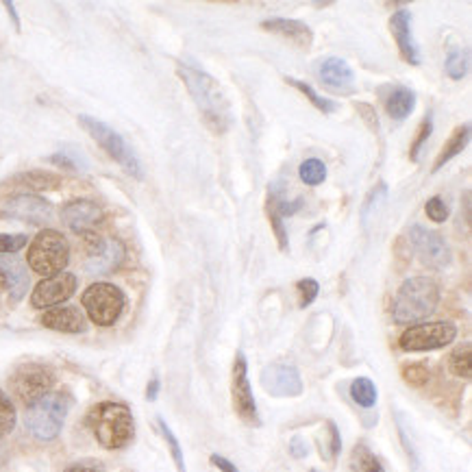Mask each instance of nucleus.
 <instances>
[{
	"label": "nucleus",
	"mask_w": 472,
	"mask_h": 472,
	"mask_svg": "<svg viewBox=\"0 0 472 472\" xmlns=\"http://www.w3.org/2000/svg\"><path fill=\"white\" fill-rule=\"evenodd\" d=\"M177 70L185 87H188L189 96H192L194 105L201 111L203 123L213 133H227L233 124L231 105H228L225 92L218 85V81L212 75H207V72L188 66V63H179Z\"/></svg>",
	"instance_id": "obj_1"
},
{
	"label": "nucleus",
	"mask_w": 472,
	"mask_h": 472,
	"mask_svg": "<svg viewBox=\"0 0 472 472\" xmlns=\"http://www.w3.org/2000/svg\"><path fill=\"white\" fill-rule=\"evenodd\" d=\"M442 292L431 276H412L401 285L392 300V320L396 324H420L436 314Z\"/></svg>",
	"instance_id": "obj_2"
},
{
	"label": "nucleus",
	"mask_w": 472,
	"mask_h": 472,
	"mask_svg": "<svg viewBox=\"0 0 472 472\" xmlns=\"http://www.w3.org/2000/svg\"><path fill=\"white\" fill-rule=\"evenodd\" d=\"M87 425L100 446L109 451L124 449L135 436L133 413L123 403H99L87 413Z\"/></svg>",
	"instance_id": "obj_3"
},
{
	"label": "nucleus",
	"mask_w": 472,
	"mask_h": 472,
	"mask_svg": "<svg viewBox=\"0 0 472 472\" xmlns=\"http://www.w3.org/2000/svg\"><path fill=\"white\" fill-rule=\"evenodd\" d=\"M72 398L66 392H51L40 398L37 403L27 407L24 413V425L37 437V440L51 442L60 436L70 412Z\"/></svg>",
	"instance_id": "obj_4"
},
{
	"label": "nucleus",
	"mask_w": 472,
	"mask_h": 472,
	"mask_svg": "<svg viewBox=\"0 0 472 472\" xmlns=\"http://www.w3.org/2000/svg\"><path fill=\"white\" fill-rule=\"evenodd\" d=\"M79 124L92 135V140H96V144H99L116 164H120V168H123L126 174H131L133 179H144L142 162H140L135 150L126 144V140L118 131H114L111 126H107L105 123H100V120L85 114L79 116Z\"/></svg>",
	"instance_id": "obj_5"
},
{
	"label": "nucleus",
	"mask_w": 472,
	"mask_h": 472,
	"mask_svg": "<svg viewBox=\"0 0 472 472\" xmlns=\"http://www.w3.org/2000/svg\"><path fill=\"white\" fill-rule=\"evenodd\" d=\"M70 261V244L55 228H44L28 248L27 264L42 276H55Z\"/></svg>",
	"instance_id": "obj_6"
},
{
	"label": "nucleus",
	"mask_w": 472,
	"mask_h": 472,
	"mask_svg": "<svg viewBox=\"0 0 472 472\" xmlns=\"http://www.w3.org/2000/svg\"><path fill=\"white\" fill-rule=\"evenodd\" d=\"M81 303L92 323L99 324V327H111L123 316L126 296L118 285L99 281V284H92L90 288L83 292Z\"/></svg>",
	"instance_id": "obj_7"
},
{
	"label": "nucleus",
	"mask_w": 472,
	"mask_h": 472,
	"mask_svg": "<svg viewBox=\"0 0 472 472\" xmlns=\"http://www.w3.org/2000/svg\"><path fill=\"white\" fill-rule=\"evenodd\" d=\"M52 386H55V372L44 364H22L9 377L13 396L20 398L27 407L51 394Z\"/></svg>",
	"instance_id": "obj_8"
},
{
	"label": "nucleus",
	"mask_w": 472,
	"mask_h": 472,
	"mask_svg": "<svg viewBox=\"0 0 472 472\" xmlns=\"http://www.w3.org/2000/svg\"><path fill=\"white\" fill-rule=\"evenodd\" d=\"M81 237L85 244V268L90 275H111L118 270L126 255L123 242L99 233H85Z\"/></svg>",
	"instance_id": "obj_9"
},
{
	"label": "nucleus",
	"mask_w": 472,
	"mask_h": 472,
	"mask_svg": "<svg viewBox=\"0 0 472 472\" xmlns=\"http://www.w3.org/2000/svg\"><path fill=\"white\" fill-rule=\"evenodd\" d=\"M457 327L452 323H425L412 324L403 331L398 338V347L407 353H425V350H437L455 342Z\"/></svg>",
	"instance_id": "obj_10"
},
{
	"label": "nucleus",
	"mask_w": 472,
	"mask_h": 472,
	"mask_svg": "<svg viewBox=\"0 0 472 472\" xmlns=\"http://www.w3.org/2000/svg\"><path fill=\"white\" fill-rule=\"evenodd\" d=\"M407 242L422 261V266L431 268V270H440L451 264V248L446 244L444 237L431 228L413 225L407 233Z\"/></svg>",
	"instance_id": "obj_11"
},
{
	"label": "nucleus",
	"mask_w": 472,
	"mask_h": 472,
	"mask_svg": "<svg viewBox=\"0 0 472 472\" xmlns=\"http://www.w3.org/2000/svg\"><path fill=\"white\" fill-rule=\"evenodd\" d=\"M231 394H233V407L240 413V418L248 425L260 427V412H257L255 396H252L251 381H248V362L246 355L237 353L236 362H233V379H231Z\"/></svg>",
	"instance_id": "obj_12"
},
{
	"label": "nucleus",
	"mask_w": 472,
	"mask_h": 472,
	"mask_svg": "<svg viewBox=\"0 0 472 472\" xmlns=\"http://www.w3.org/2000/svg\"><path fill=\"white\" fill-rule=\"evenodd\" d=\"M261 388L276 398H294L303 394L299 368L288 362H275L261 370Z\"/></svg>",
	"instance_id": "obj_13"
},
{
	"label": "nucleus",
	"mask_w": 472,
	"mask_h": 472,
	"mask_svg": "<svg viewBox=\"0 0 472 472\" xmlns=\"http://www.w3.org/2000/svg\"><path fill=\"white\" fill-rule=\"evenodd\" d=\"M0 213L4 218L28 222V225H44L51 220L52 205L37 194H16L0 203Z\"/></svg>",
	"instance_id": "obj_14"
},
{
	"label": "nucleus",
	"mask_w": 472,
	"mask_h": 472,
	"mask_svg": "<svg viewBox=\"0 0 472 472\" xmlns=\"http://www.w3.org/2000/svg\"><path fill=\"white\" fill-rule=\"evenodd\" d=\"M76 292V276L72 272H60L55 276H46L36 285L31 294V305L36 309H52L66 303Z\"/></svg>",
	"instance_id": "obj_15"
},
{
	"label": "nucleus",
	"mask_w": 472,
	"mask_h": 472,
	"mask_svg": "<svg viewBox=\"0 0 472 472\" xmlns=\"http://www.w3.org/2000/svg\"><path fill=\"white\" fill-rule=\"evenodd\" d=\"M61 220L76 236H85V233H94V228L99 225H103L105 212L99 203L87 201V198H76V201L66 203L61 207Z\"/></svg>",
	"instance_id": "obj_16"
},
{
	"label": "nucleus",
	"mask_w": 472,
	"mask_h": 472,
	"mask_svg": "<svg viewBox=\"0 0 472 472\" xmlns=\"http://www.w3.org/2000/svg\"><path fill=\"white\" fill-rule=\"evenodd\" d=\"M320 81L324 87H329L331 92L342 96H353L357 92V81H355L353 68L340 57H327L320 61Z\"/></svg>",
	"instance_id": "obj_17"
},
{
	"label": "nucleus",
	"mask_w": 472,
	"mask_h": 472,
	"mask_svg": "<svg viewBox=\"0 0 472 472\" xmlns=\"http://www.w3.org/2000/svg\"><path fill=\"white\" fill-rule=\"evenodd\" d=\"M390 31L396 40L398 51H401V57L412 66H420V51H418V44L413 40V31H412V12L407 9H398V12L392 13L390 18Z\"/></svg>",
	"instance_id": "obj_18"
},
{
	"label": "nucleus",
	"mask_w": 472,
	"mask_h": 472,
	"mask_svg": "<svg viewBox=\"0 0 472 472\" xmlns=\"http://www.w3.org/2000/svg\"><path fill=\"white\" fill-rule=\"evenodd\" d=\"M261 28L268 33H275V36L285 37V40L294 44V46L308 51L314 44V33L305 22L292 20V18H268L261 22Z\"/></svg>",
	"instance_id": "obj_19"
},
{
	"label": "nucleus",
	"mask_w": 472,
	"mask_h": 472,
	"mask_svg": "<svg viewBox=\"0 0 472 472\" xmlns=\"http://www.w3.org/2000/svg\"><path fill=\"white\" fill-rule=\"evenodd\" d=\"M42 324L60 333H83L87 329L85 316L76 308H52L44 311Z\"/></svg>",
	"instance_id": "obj_20"
},
{
	"label": "nucleus",
	"mask_w": 472,
	"mask_h": 472,
	"mask_svg": "<svg viewBox=\"0 0 472 472\" xmlns=\"http://www.w3.org/2000/svg\"><path fill=\"white\" fill-rule=\"evenodd\" d=\"M0 272L7 279V288L9 294H12L13 303L24 299L27 294L28 285H31V279H28L27 266H24L22 260H18L16 255H3L0 257Z\"/></svg>",
	"instance_id": "obj_21"
},
{
	"label": "nucleus",
	"mask_w": 472,
	"mask_h": 472,
	"mask_svg": "<svg viewBox=\"0 0 472 472\" xmlns=\"http://www.w3.org/2000/svg\"><path fill=\"white\" fill-rule=\"evenodd\" d=\"M386 111L394 120H405L416 109V92L405 85L388 87V94L383 96Z\"/></svg>",
	"instance_id": "obj_22"
},
{
	"label": "nucleus",
	"mask_w": 472,
	"mask_h": 472,
	"mask_svg": "<svg viewBox=\"0 0 472 472\" xmlns=\"http://www.w3.org/2000/svg\"><path fill=\"white\" fill-rule=\"evenodd\" d=\"M468 142H470V124H464V126H460V129H455V133H452L449 142L444 144L442 153L437 155L436 164H433V172H437L442 165L449 164L451 159L457 157V155L464 153V148L468 146Z\"/></svg>",
	"instance_id": "obj_23"
},
{
	"label": "nucleus",
	"mask_w": 472,
	"mask_h": 472,
	"mask_svg": "<svg viewBox=\"0 0 472 472\" xmlns=\"http://www.w3.org/2000/svg\"><path fill=\"white\" fill-rule=\"evenodd\" d=\"M13 188H24V189H36V192H42V189H55L57 185L61 183V179L57 174L46 172V170H31V172L18 174L16 179H12Z\"/></svg>",
	"instance_id": "obj_24"
},
{
	"label": "nucleus",
	"mask_w": 472,
	"mask_h": 472,
	"mask_svg": "<svg viewBox=\"0 0 472 472\" xmlns=\"http://www.w3.org/2000/svg\"><path fill=\"white\" fill-rule=\"evenodd\" d=\"M350 468H353V472H386L379 457L364 442H359L350 452Z\"/></svg>",
	"instance_id": "obj_25"
},
{
	"label": "nucleus",
	"mask_w": 472,
	"mask_h": 472,
	"mask_svg": "<svg viewBox=\"0 0 472 472\" xmlns=\"http://www.w3.org/2000/svg\"><path fill=\"white\" fill-rule=\"evenodd\" d=\"M285 81H288V85L294 87V90H299L300 94H305V99H308L309 103L316 107V109H318V111H323L324 116L335 114V111L340 109V105L335 103V100H331V99H323V96H320L318 92H316L314 87L309 85V83L294 79V76H288V79H285Z\"/></svg>",
	"instance_id": "obj_26"
},
{
	"label": "nucleus",
	"mask_w": 472,
	"mask_h": 472,
	"mask_svg": "<svg viewBox=\"0 0 472 472\" xmlns=\"http://www.w3.org/2000/svg\"><path fill=\"white\" fill-rule=\"evenodd\" d=\"M444 70L452 81L464 79V76L468 75V70H470V52L466 51V48L452 46L449 51V55H446Z\"/></svg>",
	"instance_id": "obj_27"
},
{
	"label": "nucleus",
	"mask_w": 472,
	"mask_h": 472,
	"mask_svg": "<svg viewBox=\"0 0 472 472\" xmlns=\"http://www.w3.org/2000/svg\"><path fill=\"white\" fill-rule=\"evenodd\" d=\"M350 396L364 410H370L377 403V386L368 377H357L350 383Z\"/></svg>",
	"instance_id": "obj_28"
},
{
	"label": "nucleus",
	"mask_w": 472,
	"mask_h": 472,
	"mask_svg": "<svg viewBox=\"0 0 472 472\" xmlns=\"http://www.w3.org/2000/svg\"><path fill=\"white\" fill-rule=\"evenodd\" d=\"M299 177L305 185H311V188H316V185L324 183V179H327V165H324V162H320V159H316V157L305 159V162L300 164V168H299Z\"/></svg>",
	"instance_id": "obj_29"
},
{
	"label": "nucleus",
	"mask_w": 472,
	"mask_h": 472,
	"mask_svg": "<svg viewBox=\"0 0 472 472\" xmlns=\"http://www.w3.org/2000/svg\"><path fill=\"white\" fill-rule=\"evenodd\" d=\"M386 198H388V185L383 181H379L377 185H374L372 192L366 196V203H364V207H362L364 225H368V222L377 216V212L383 207Z\"/></svg>",
	"instance_id": "obj_30"
},
{
	"label": "nucleus",
	"mask_w": 472,
	"mask_h": 472,
	"mask_svg": "<svg viewBox=\"0 0 472 472\" xmlns=\"http://www.w3.org/2000/svg\"><path fill=\"white\" fill-rule=\"evenodd\" d=\"M449 368L455 377L470 379V344L457 347L449 357Z\"/></svg>",
	"instance_id": "obj_31"
},
{
	"label": "nucleus",
	"mask_w": 472,
	"mask_h": 472,
	"mask_svg": "<svg viewBox=\"0 0 472 472\" xmlns=\"http://www.w3.org/2000/svg\"><path fill=\"white\" fill-rule=\"evenodd\" d=\"M157 425H159V431H162V436H164L165 444H168L170 455H172L174 464H177V470H179V472H188V470H185V457H183L181 444H179L177 436H174L172 429H170V427L165 425V420H164V418H157Z\"/></svg>",
	"instance_id": "obj_32"
},
{
	"label": "nucleus",
	"mask_w": 472,
	"mask_h": 472,
	"mask_svg": "<svg viewBox=\"0 0 472 472\" xmlns=\"http://www.w3.org/2000/svg\"><path fill=\"white\" fill-rule=\"evenodd\" d=\"M16 407H13L12 398L7 396L3 390H0V437L9 436L16 427Z\"/></svg>",
	"instance_id": "obj_33"
},
{
	"label": "nucleus",
	"mask_w": 472,
	"mask_h": 472,
	"mask_svg": "<svg viewBox=\"0 0 472 472\" xmlns=\"http://www.w3.org/2000/svg\"><path fill=\"white\" fill-rule=\"evenodd\" d=\"M431 133H433V114H427V118L422 120L420 126H418L416 140H413L412 146H410V159H412V162H418V157H420L422 148H425L427 142H429Z\"/></svg>",
	"instance_id": "obj_34"
},
{
	"label": "nucleus",
	"mask_w": 472,
	"mask_h": 472,
	"mask_svg": "<svg viewBox=\"0 0 472 472\" xmlns=\"http://www.w3.org/2000/svg\"><path fill=\"white\" fill-rule=\"evenodd\" d=\"M48 162L60 165V168L75 170V172L87 168L85 159L81 157V153H72V150H57L55 155H51V157H48Z\"/></svg>",
	"instance_id": "obj_35"
},
{
	"label": "nucleus",
	"mask_w": 472,
	"mask_h": 472,
	"mask_svg": "<svg viewBox=\"0 0 472 472\" xmlns=\"http://www.w3.org/2000/svg\"><path fill=\"white\" fill-rule=\"evenodd\" d=\"M401 374H403V379H405V383H410V386L413 388L425 386L431 377L429 368H427L425 364H407V366H403Z\"/></svg>",
	"instance_id": "obj_36"
},
{
	"label": "nucleus",
	"mask_w": 472,
	"mask_h": 472,
	"mask_svg": "<svg viewBox=\"0 0 472 472\" xmlns=\"http://www.w3.org/2000/svg\"><path fill=\"white\" fill-rule=\"evenodd\" d=\"M28 244V237L24 233H0V255H13Z\"/></svg>",
	"instance_id": "obj_37"
},
{
	"label": "nucleus",
	"mask_w": 472,
	"mask_h": 472,
	"mask_svg": "<svg viewBox=\"0 0 472 472\" xmlns=\"http://www.w3.org/2000/svg\"><path fill=\"white\" fill-rule=\"evenodd\" d=\"M296 290H299L300 296V308H309V305L318 299L320 285L316 279H300L299 284H296Z\"/></svg>",
	"instance_id": "obj_38"
},
{
	"label": "nucleus",
	"mask_w": 472,
	"mask_h": 472,
	"mask_svg": "<svg viewBox=\"0 0 472 472\" xmlns=\"http://www.w3.org/2000/svg\"><path fill=\"white\" fill-rule=\"evenodd\" d=\"M425 213L433 222H444L449 218V205L442 196H433L425 203Z\"/></svg>",
	"instance_id": "obj_39"
},
{
	"label": "nucleus",
	"mask_w": 472,
	"mask_h": 472,
	"mask_svg": "<svg viewBox=\"0 0 472 472\" xmlns=\"http://www.w3.org/2000/svg\"><path fill=\"white\" fill-rule=\"evenodd\" d=\"M327 429H329V452H327V460L333 461L335 457L340 455V451H342V437H340V429H338V425H335L333 420L327 422Z\"/></svg>",
	"instance_id": "obj_40"
},
{
	"label": "nucleus",
	"mask_w": 472,
	"mask_h": 472,
	"mask_svg": "<svg viewBox=\"0 0 472 472\" xmlns=\"http://www.w3.org/2000/svg\"><path fill=\"white\" fill-rule=\"evenodd\" d=\"M63 472H105V464L100 460H79Z\"/></svg>",
	"instance_id": "obj_41"
},
{
	"label": "nucleus",
	"mask_w": 472,
	"mask_h": 472,
	"mask_svg": "<svg viewBox=\"0 0 472 472\" xmlns=\"http://www.w3.org/2000/svg\"><path fill=\"white\" fill-rule=\"evenodd\" d=\"M308 442H305V437L300 436H294L290 440V455L296 457V460H303V457H308Z\"/></svg>",
	"instance_id": "obj_42"
},
{
	"label": "nucleus",
	"mask_w": 472,
	"mask_h": 472,
	"mask_svg": "<svg viewBox=\"0 0 472 472\" xmlns=\"http://www.w3.org/2000/svg\"><path fill=\"white\" fill-rule=\"evenodd\" d=\"M209 461H212V464L216 466V468L220 470V472H240V468H237V466L233 464V461H228L227 457H222V455H216V452H213L212 457H209Z\"/></svg>",
	"instance_id": "obj_43"
},
{
	"label": "nucleus",
	"mask_w": 472,
	"mask_h": 472,
	"mask_svg": "<svg viewBox=\"0 0 472 472\" xmlns=\"http://www.w3.org/2000/svg\"><path fill=\"white\" fill-rule=\"evenodd\" d=\"M159 388H162V383H159V379L157 377L150 379L148 388H146V398H148V401H157Z\"/></svg>",
	"instance_id": "obj_44"
},
{
	"label": "nucleus",
	"mask_w": 472,
	"mask_h": 472,
	"mask_svg": "<svg viewBox=\"0 0 472 472\" xmlns=\"http://www.w3.org/2000/svg\"><path fill=\"white\" fill-rule=\"evenodd\" d=\"M4 9H7L9 12V16H12V20H13V27L18 28V31H20V18H18V13H16V7H13V3H4Z\"/></svg>",
	"instance_id": "obj_45"
},
{
	"label": "nucleus",
	"mask_w": 472,
	"mask_h": 472,
	"mask_svg": "<svg viewBox=\"0 0 472 472\" xmlns=\"http://www.w3.org/2000/svg\"><path fill=\"white\" fill-rule=\"evenodd\" d=\"M4 290H7V279H4V275L0 272V294H3Z\"/></svg>",
	"instance_id": "obj_46"
},
{
	"label": "nucleus",
	"mask_w": 472,
	"mask_h": 472,
	"mask_svg": "<svg viewBox=\"0 0 472 472\" xmlns=\"http://www.w3.org/2000/svg\"><path fill=\"white\" fill-rule=\"evenodd\" d=\"M309 472H318V470H309Z\"/></svg>",
	"instance_id": "obj_47"
}]
</instances>
